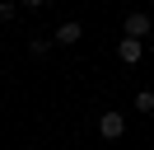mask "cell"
Listing matches in <instances>:
<instances>
[{"instance_id": "obj_1", "label": "cell", "mask_w": 154, "mask_h": 150, "mask_svg": "<svg viewBox=\"0 0 154 150\" xmlns=\"http://www.w3.org/2000/svg\"><path fill=\"white\" fill-rule=\"evenodd\" d=\"M98 136L103 141H122L126 136V117L122 112H103V117H98Z\"/></svg>"}, {"instance_id": "obj_2", "label": "cell", "mask_w": 154, "mask_h": 150, "mask_svg": "<svg viewBox=\"0 0 154 150\" xmlns=\"http://www.w3.org/2000/svg\"><path fill=\"white\" fill-rule=\"evenodd\" d=\"M79 38H84V24H79V19H66V24L51 33V42H61V47H75Z\"/></svg>"}, {"instance_id": "obj_3", "label": "cell", "mask_w": 154, "mask_h": 150, "mask_svg": "<svg viewBox=\"0 0 154 150\" xmlns=\"http://www.w3.org/2000/svg\"><path fill=\"white\" fill-rule=\"evenodd\" d=\"M126 38H149V14H145V9H135V14H126Z\"/></svg>"}, {"instance_id": "obj_4", "label": "cell", "mask_w": 154, "mask_h": 150, "mask_svg": "<svg viewBox=\"0 0 154 150\" xmlns=\"http://www.w3.org/2000/svg\"><path fill=\"white\" fill-rule=\"evenodd\" d=\"M140 52H145V42H140V38H122V42H117V56H122L126 66H135V61H140Z\"/></svg>"}, {"instance_id": "obj_5", "label": "cell", "mask_w": 154, "mask_h": 150, "mask_svg": "<svg viewBox=\"0 0 154 150\" xmlns=\"http://www.w3.org/2000/svg\"><path fill=\"white\" fill-rule=\"evenodd\" d=\"M135 112H154V89H140V94H135Z\"/></svg>"}, {"instance_id": "obj_6", "label": "cell", "mask_w": 154, "mask_h": 150, "mask_svg": "<svg viewBox=\"0 0 154 150\" xmlns=\"http://www.w3.org/2000/svg\"><path fill=\"white\" fill-rule=\"evenodd\" d=\"M28 52H33V56H47V52H51V42H47V38H33Z\"/></svg>"}, {"instance_id": "obj_7", "label": "cell", "mask_w": 154, "mask_h": 150, "mask_svg": "<svg viewBox=\"0 0 154 150\" xmlns=\"http://www.w3.org/2000/svg\"><path fill=\"white\" fill-rule=\"evenodd\" d=\"M14 19V0H0V24H10Z\"/></svg>"}, {"instance_id": "obj_8", "label": "cell", "mask_w": 154, "mask_h": 150, "mask_svg": "<svg viewBox=\"0 0 154 150\" xmlns=\"http://www.w3.org/2000/svg\"><path fill=\"white\" fill-rule=\"evenodd\" d=\"M19 5H28V9H42V5H47V0H19Z\"/></svg>"}]
</instances>
